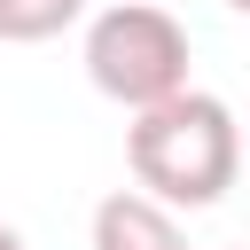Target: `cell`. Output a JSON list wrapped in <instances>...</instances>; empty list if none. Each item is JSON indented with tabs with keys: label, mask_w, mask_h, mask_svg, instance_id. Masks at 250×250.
I'll return each instance as SVG.
<instances>
[{
	"label": "cell",
	"mask_w": 250,
	"mask_h": 250,
	"mask_svg": "<svg viewBox=\"0 0 250 250\" xmlns=\"http://www.w3.org/2000/svg\"><path fill=\"white\" fill-rule=\"evenodd\" d=\"M227 8H234V16H250V0H227Z\"/></svg>",
	"instance_id": "6"
},
{
	"label": "cell",
	"mask_w": 250,
	"mask_h": 250,
	"mask_svg": "<svg viewBox=\"0 0 250 250\" xmlns=\"http://www.w3.org/2000/svg\"><path fill=\"white\" fill-rule=\"evenodd\" d=\"M94 250H188V234L156 195L117 188V195L94 203Z\"/></svg>",
	"instance_id": "3"
},
{
	"label": "cell",
	"mask_w": 250,
	"mask_h": 250,
	"mask_svg": "<svg viewBox=\"0 0 250 250\" xmlns=\"http://www.w3.org/2000/svg\"><path fill=\"white\" fill-rule=\"evenodd\" d=\"M195 47H188V23L156 0H109L94 23H86V78L94 94H109L117 109H156L172 94H188Z\"/></svg>",
	"instance_id": "2"
},
{
	"label": "cell",
	"mask_w": 250,
	"mask_h": 250,
	"mask_svg": "<svg viewBox=\"0 0 250 250\" xmlns=\"http://www.w3.org/2000/svg\"><path fill=\"white\" fill-rule=\"evenodd\" d=\"M125 164H133V188L156 195L164 211H203L242 172V125H234V109L219 94L188 86V94H172L156 109H133Z\"/></svg>",
	"instance_id": "1"
},
{
	"label": "cell",
	"mask_w": 250,
	"mask_h": 250,
	"mask_svg": "<svg viewBox=\"0 0 250 250\" xmlns=\"http://www.w3.org/2000/svg\"><path fill=\"white\" fill-rule=\"evenodd\" d=\"M0 250H23V234H16V227H8V219H0Z\"/></svg>",
	"instance_id": "5"
},
{
	"label": "cell",
	"mask_w": 250,
	"mask_h": 250,
	"mask_svg": "<svg viewBox=\"0 0 250 250\" xmlns=\"http://www.w3.org/2000/svg\"><path fill=\"white\" fill-rule=\"evenodd\" d=\"M86 16V0H0V39L8 47H39L55 31H70Z\"/></svg>",
	"instance_id": "4"
}]
</instances>
